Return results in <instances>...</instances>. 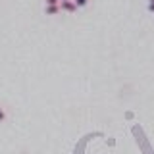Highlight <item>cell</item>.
<instances>
[{
    "instance_id": "4",
    "label": "cell",
    "mask_w": 154,
    "mask_h": 154,
    "mask_svg": "<svg viewBox=\"0 0 154 154\" xmlns=\"http://www.w3.org/2000/svg\"><path fill=\"white\" fill-rule=\"evenodd\" d=\"M75 4H77L79 8H85L87 4H89V0H75Z\"/></svg>"
},
{
    "instance_id": "2",
    "label": "cell",
    "mask_w": 154,
    "mask_h": 154,
    "mask_svg": "<svg viewBox=\"0 0 154 154\" xmlns=\"http://www.w3.org/2000/svg\"><path fill=\"white\" fill-rule=\"evenodd\" d=\"M62 12V6L60 4H50V6H45V14L46 16H56V14Z\"/></svg>"
},
{
    "instance_id": "3",
    "label": "cell",
    "mask_w": 154,
    "mask_h": 154,
    "mask_svg": "<svg viewBox=\"0 0 154 154\" xmlns=\"http://www.w3.org/2000/svg\"><path fill=\"white\" fill-rule=\"evenodd\" d=\"M6 119H8V110L4 108L2 104H0V123H4Z\"/></svg>"
},
{
    "instance_id": "1",
    "label": "cell",
    "mask_w": 154,
    "mask_h": 154,
    "mask_svg": "<svg viewBox=\"0 0 154 154\" xmlns=\"http://www.w3.org/2000/svg\"><path fill=\"white\" fill-rule=\"evenodd\" d=\"M62 10H64V12H67V14H73V12H77V4H75V0H62Z\"/></svg>"
},
{
    "instance_id": "6",
    "label": "cell",
    "mask_w": 154,
    "mask_h": 154,
    "mask_svg": "<svg viewBox=\"0 0 154 154\" xmlns=\"http://www.w3.org/2000/svg\"><path fill=\"white\" fill-rule=\"evenodd\" d=\"M146 10H148V14L154 16V4H146Z\"/></svg>"
},
{
    "instance_id": "7",
    "label": "cell",
    "mask_w": 154,
    "mask_h": 154,
    "mask_svg": "<svg viewBox=\"0 0 154 154\" xmlns=\"http://www.w3.org/2000/svg\"><path fill=\"white\" fill-rule=\"evenodd\" d=\"M148 4H154V0H148Z\"/></svg>"
},
{
    "instance_id": "5",
    "label": "cell",
    "mask_w": 154,
    "mask_h": 154,
    "mask_svg": "<svg viewBox=\"0 0 154 154\" xmlns=\"http://www.w3.org/2000/svg\"><path fill=\"white\" fill-rule=\"evenodd\" d=\"M46 6H50V4H62V0H45Z\"/></svg>"
}]
</instances>
